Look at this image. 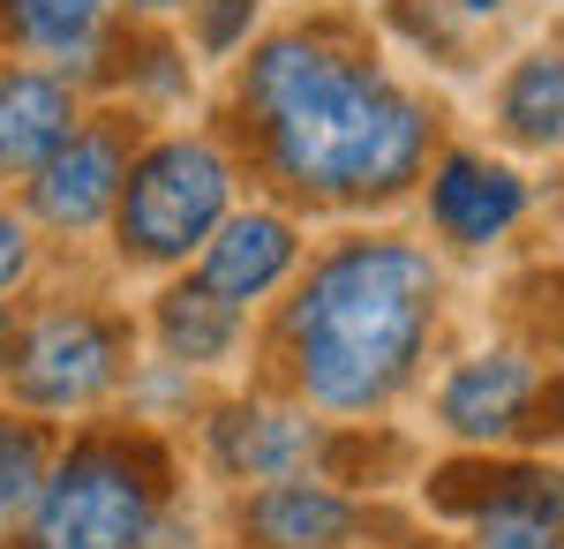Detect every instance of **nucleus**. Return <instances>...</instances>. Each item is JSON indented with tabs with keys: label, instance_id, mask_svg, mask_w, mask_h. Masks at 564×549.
Returning <instances> with one entry per match:
<instances>
[{
	"label": "nucleus",
	"instance_id": "nucleus-4",
	"mask_svg": "<svg viewBox=\"0 0 564 549\" xmlns=\"http://www.w3.org/2000/svg\"><path fill=\"white\" fill-rule=\"evenodd\" d=\"M234 189L241 166L234 151L212 136H159V143H135L129 181H121V204H113V249L135 271H174L212 241V226L234 212Z\"/></svg>",
	"mask_w": 564,
	"mask_h": 549
},
{
	"label": "nucleus",
	"instance_id": "nucleus-2",
	"mask_svg": "<svg viewBox=\"0 0 564 549\" xmlns=\"http://www.w3.org/2000/svg\"><path fill=\"white\" fill-rule=\"evenodd\" d=\"M436 309L444 271L422 241H332L308 271H294V294L279 309V377L316 415H384L430 354Z\"/></svg>",
	"mask_w": 564,
	"mask_h": 549
},
{
	"label": "nucleus",
	"instance_id": "nucleus-15",
	"mask_svg": "<svg viewBox=\"0 0 564 549\" xmlns=\"http://www.w3.org/2000/svg\"><path fill=\"white\" fill-rule=\"evenodd\" d=\"M151 338H159V354L174 362V369H226L234 354H241V338H249V316L234 309V301H218L196 271L174 279L159 309H151Z\"/></svg>",
	"mask_w": 564,
	"mask_h": 549
},
{
	"label": "nucleus",
	"instance_id": "nucleus-17",
	"mask_svg": "<svg viewBox=\"0 0 564 549\" xmlns=\"http://www.w3.org/2000/svg\"><path fill=\"white\" fill-rule=\"evenodd\" d=\"M53 429L39 422V415H0V542L31 519V505H39V489H45V466H53Z\"/></svg>",
	"mask_w": 564,
	"mask_h": 549
},
{
	"label": "nucleus",
	"instance_id": "nucleus-11",
	"mask_svg": "<svg viewBox=\"0 0 564 549\" xmlns=\"http://www.w3.org/2000/svg\"><path fill=\"white\" fill-rule=\"evenodd\" d=\"M234 527H241V549H354L369 512L332 474H286V482H257Z\"/></svg>",
	"mask_w": 564,
	"mask_h": 549
},
{
	"label": "nucleus",
	"instance_id": "nucleus-19",
	"mask_svg": "<svg viewBox=\"0 0 564 549\" xmlns=\"http://www.w3.org/2000/svg\"><path fill=\"white\" fill-rule=\"evenodd\" d=\"M31 263H39V241H31V218L0 204V301H15V294H23Z\"/></svg>",
	"mask_w": 564,
	"mask_h": 549
},
{
	"label": "nucleus",
	"instance_id": "nucleus-18",
	"mask_svg": "<svg viewBox=\"0 0 564 549\" xmlns=\"http://www.w3.org/2000/svg\"><path fill=\"white\" fill-rule=\"evenodd\" d=\"M188 23H196V45H204L212 61H226V53L241 45V31L257 23V0H196Z\"/></svg>",
	"mask_w": 564,
	"mask_h": 549
},
{
	"label": "nucleus",
	"instance_id": "nucleus-22",
	"mask_svg": "<svg viewBox=\"0 0 564 549\" xmlns=\"http://www.w3.org/2000/svg\"><path fill=\"white\" fill-rule=\"evenodd\" d=\"M452 8H459V15H475V23H481V15H505L512 0H452Z\"/></svg>",
	"mask_w": 564,
	"mask_h": 549
},
{
	"label": "nucleus",
	"instance_id": "nucleus-7",
	"mask_svg": "<svg viewBox=\"0 0 564 549\" xmlns=\"http://www.w3.org/2000/svg\"><path fill=\"white\" fill-rule=\"evenodd\" d=\"M436 505L467 527V549H564V474L557 466H452Z\"/></svg>",
	"mask_w": 564,
	"mask_h": 549
},
{
	"label": "nucleus",
	"instance_id": "nucleus-12",
	"mask_svg": "<svg viewBox=\"0 0 564 549\" xmlns=\"http://www.w3.org/2000/svg\"><path fill=\"white\" fill-rule=\"evenodd\" d=\"M527 218V181L489 151L430 159V226L444 249H497Z\"/></svg>",
	"mask_w": 564,
	"mask_h": 549
},
{
	"label": "nucleus",
	"instance_id": "nucleus-8",
	"mask_svg": "<svg viewBox=\"0 0 564 549\" xmlns=\"http://www.w3.org/2000/svg\"><path fill=\"white\" fill-rule=\"evenodd\" d=\"M550 399H564L557 377H542L534 354H512V346H489V354H467L452 377L436 384V422L452 429L459 444H520V437H542V415Z\"/></svg>",
	"mask_w": 564,
	"mask_h": 549
},
{
	"label": "nucleus",
	"instance_id": "nucleus-10",
	"mask_svg": "<svg viewBox=\"0 0 564 549\" xmlns=\"http://www.w3.org/2000/svg\"><path fill=\"white\" fill-rule=\"evenodd\" d=\"M302 256H308V241H302V218L294 212H279V204H249V212H241V204H234V212L212 226V241L196 249V279L249 316L257 301L294 287Z\"/></svg>",
	"mask_w": 564,
	"mask_h": 549
},
{
	"label": "nucleus",
	"instance_id": "nucleus-20",
	"mask_svg": "<svg viewBox=\"0 0 564 549\" xmlns=\"http://www.w3.org/2000/svg\"><path fill=\"white\" fill-rule=\"evenodd\" d=\"M113 8H129V15H188L196 0H113Z\"/></svg>",
	"mask_w": 564,
	"mask_h": 549
},
{
	"label": "nucleus",
	"instance_id": "nucleus-13",
	"mask_svg": "<svg viewBox=\"0 0 564 549\" xmlns=\"http://www.w3.org/2000/svg\"><path fill=\"white\" fill-rule=\"evenodd\" d=\"M76 121H84V90L68 76L8 61L0 68V181H31L76 136Z\"/></svg>",
	"mask_w": 564,
	"mask_h": 549
},
{
	"label": "nucleus",
	"instance_id": "nucleus-21",
	"mask_svg": "<svg viewBox=\"0 0 564 549\" xmlns=\"http://www.w3.org/2000/svg\"><path fill=\"white\" fill-rule=\"evenodd\" d=\"M8 338H15V301H0V377H8Z\"/></svg>",
	"mask_w": 564,
	"mask_h": 549
},
{
	"label": "nucleus",
	"instance_id": "nucleus-14",
	"mask_svg": "<svg viewBox=\"0 0 564 549\" xmlns=\"http://www.w3.org/2000/svg\"><path fill=\"white\" fill-rule=\"evenodd\" d=\"M0 39L31 68L53 76H98L113 53V0H0Z\"/></svg>",
	"mask_w": 564,
	"mask_h": 549
},
{
	"label": "nucleus",
	"instance_id": "nucleus-23",
	"mask_svg": "<svg viewBox=\"0 0 564 549\" xmlns=\"http://www.w3.org/2000/svg\"><path fill=\"white\" fill-rule=\"evenodd\" d=\"M557 196H564V189H557Z\"/></svg>",
	"mask_w": 564,
	"mask_h": 549
},
{
	"label": "nucleus",
	"instance_id": "nucleus-1",
	"mask_svg": "<svg viewBox=\"0 0 564 549\" xmlns=\"http://www.w3.org/2000/svg\"><path fill=\"white\" fill-rule=\"evenodd\" d=\"M234 106L257 136V166L302 204H391L436 159V114L399 76H384L377 53H361L339 23L263 39L241 61Z\"/></svg>",
	"mask_w": 564,
	"mask_h": 549
},
{
	"label": "nucleus",
	"instance_id": "nucleus-3",
	"mask_svg": "<svg viewBox=\"0 0 564 549\" xmlns=\"http://www.w3.org/2000/svg\"><path fill=\"white\" fill-rule=\"evenodd\" d=\"M166 512V460L151 437L84 429L53 452L45 489L23 519V549H143Z\"/></svg>",
	"mask_w": 564,
	"mask_h": 549
},
{
	"label": "nucleus",
	"instance_id": "nucleus-5",
	"mask_svg": "<svg viewBox=\"0 0 564 549\" xmlns=\"http://www.w3.org/2000/svg\"><path fill=\"white\" fill-rule=\"evenodd\" d=\"M129 377V316H113L106 301H45L31 316H15L8 338V399L23 415H90L106 407Z\"/></svg>",
	"mask_w": 564,
	"mask_h": 549
},
{
	"label": "nucleus",
	"instance_id": "nucleus-9",
	"mask_svg": "<svg viewBox=\"0 0 564 549\" xmlns=\"http://www.w3.org/2000/svg\"><path fill=\"white\" fill-rule=\"evenodd\" d=\"M204 452L241 489L286 482V474H324L332 422H316V407H302V399H226L204 422Z\"/></svg>",
	"mask_w": 564,
	"mask_h": 549
},
{
	"label": "nucleus",
	"instance_id": "nucleus-16",
	"mask_svg": "<svg viewBox=\"0 0 564 549\" xmlns=\"http://www.w3.org/2000/svg\"><path fill=\"white\" fill-rule=\"evenodd\" d=\"M497 128L520 151H564V45H534L497 84Z\"/></svg>",
	"mask_w": 564,
	"mask_h": 549
},
{
	"label": "nucleus",
	"instance_id": "nucleus-6",
	"mask_svg": "<svg viewBox=\"0 0 564 549\" xmlns=\"http://www.w3.org/2000/svg\"><path fill=\"white\" fill-rule=\"evenodd\" d=\"M135 143H143L135 114H84L76 136L23 181V218L45 226V234H61V241L98 234V226L113 218V204H121V181H129Z\"/></svg>",
	"mask_w": 564,
	"mask_h": 549
}]
</instances>
